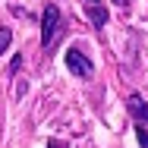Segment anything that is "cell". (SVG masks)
<instances>
[{"label": "cell", "instance_id": "cell-5", "mask_svg": "<svg viewBox=\"0 0 148 148\" xmlns=\"http://www.w3.org/2000/svg\"><path fill=\"white\" fill-rule=\"evenodd\" d=\"M10 44H13V32L6 29V25H0V54H6Z\"/></svg>", "mask_w": 148, "mask_h": 148}, {"label": "cell", "instance_id": "cell-3", "mask_svg": "<svg viewBox=\"0 0 148 148\" xmlns=\"http://www.w3.org/2000/svg\"><path fill=\"white\" fill-rule=\"evenodd\" d=\"M126 110H129V117L136 120V123H142V126H148V101L142 98V95H126Z\"/></svg>", "mask_w": 148, "mask_h": 148}, {"label": "cell", "instance_id": "cell-6", "mask_svg": "<svg viewBox=\"0 0 148 148\" xmlns=\"http://www.w3.org/2000/svg\"><path fill=\"white\" fill-rule=\"evenodd\" d=\"M136 139H139V148H148V129L142 123H136Z\"/></svg>", "mask_w": 148, "mask_h": 148}, {"label": "cell", "instance_id": "cell-1", "mask_svg": "<svg viewBox=\"0 0 148 148\" xmlns=\"http://www.w3.org/2000/svg\"><path fill=\"white\" fill-rule=\"evenodd\" d=\"M38 19H41V47H44V54H54L60 44V35H63V13H60V6L47 3Z\"/></svg>", "mask_w": 148, "mask_h": 148}, {"label": "cell", "instance_id": "cell-9", "mask_svg": "<svg viewBox=\"0 0 148 148\" xmlns=\"http://www.w3.org/2000/svg\"><path fill=\"white\" fill-rule=\"evenodd\" d=\"M114 3H117V6H129V0H114Z\"/></svg>", "mask_w": 148, "mask_h": 148}, {"label": "cell", "instance_id": "cell-7", "mask_svg": "<svg viewBox=\"0 0 148 148\" xmlns=\"http://www.w3.org/2000/svg\"><path fill=\"white\" fill-rule=\"evenodd\" d=\"M19 66H22V54H16V57H13V63H10V76H16V73H19Z\"/></svg>", "mask_w": 148, "mask_h": 148}, {"label": "cell", "instance_id": "cell-8", "mask_svg": "<svg viewBox=\"0 0 148 148\" xmlns=\"http://www.w3.org/2000/svg\"><path fill=\"white\" fill-rule=\"evenodd\" d=\"M47 148H66V142H63V139H51V142H47Z\"/></svg>", "mask_w": 148, "mask_h": 148}, {"label": "cell", "instance_id": "cell-2", "mask_svg": "<svg viewBox=\"0 0 148 148\" xmlns=\"http://www.w3.org/2000/svg\"><path fill=\"white\" fill-rule=\"evenodd\" d=\"M66 66H69V73L76 76V79H91L95 76V63H91V57L82 51V47H66Z\"/></svg>", "mask_w": 148, "mask_h": 148}, {"label": "cell", "instance_id": "cell-10", "mask_svg": "<svg viewBox=\"0 0 148 148\" xmlns=\"http://www.w3.org/2000/svg\"><path fill=\"white\" fill-rule=\"evenodd\" d=\"M85 3H98V0H85Z\"/></svg>", "mask_w": 148, "mask_h": 148}, {"label": "cell", "instance_id": "cell-4", "mask_svg": "<svg viewBox=\"0 0 148 148\" xmlns=\"http://www.w3.org/2000/svg\"><path fill=\"white\" fill-rule=\"evenodd\" d=\"M85 13H88V22L95 29H104L107 25V10L101 3H85Z\"/></svg>", "mask_w": 148, "mask_h": 148}]
</instances>
